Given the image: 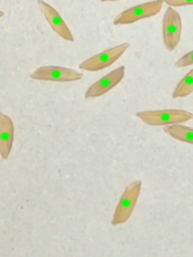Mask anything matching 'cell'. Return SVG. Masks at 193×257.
<instances>
[{
  "mask_svg": "<svg viewBox=\"0 0 193 257\" xmlns=\"http://www.w3.org/2000/svg\"><path fill=\"white\" fill-rule=\"evenodd\" d=\"M142 121L149 125H172L181 124L193 118V113L183 109H159V110H145L136 113Z\"/></svg>",
  "mask_w": 193,
  "mask_h": 257,
  "instance_id": "6da1fadb",
  "label": "cell"
},
{
  "mask_svg": "<svg viewBox=\"0 0 193 257\" xmlns=\"http://www.w3.org/2000/svg\"><path fill=\"white\" fill-rule=\"evenodd\" d=\"M141 186V181H135L125 189L112 218L113 226L121 225L131 217L140 196Z\"/></svg>",
  "mask_w": 193,
  "mask_h": 257,
  "instance_id": "7a4b0ae2",
  "label": "cell"
},
{
  "mask_svg": "<svg viewBox=\"0 0 193 257\" xmlns=\"http://www.w3.org/2000/svg\"><path fill=\"white\" fill-rule=\"evenodd\" d=\"M163 4H164L163 0H152V1H148L142 4L132 6L122 11L121 13H119L114 19V24L115 25L132 24L139 20L155 16L161 11Z\"/></svg>",
  "mask_w": 193,
  "mask_h": 257,
  "instance_id": "3957f363",
  "label": "cell"
},
{
  "mask_svg": "<svg viewBox=\"0 0 193 257\" xmlns=\"http://www.w3.org/2000/svg\"><path fill=\"white\" fill-rule=\"evenodd\" d=\"M163 41L168 51H173L179 44L182 34V18L180 13L169 6L163 16Z\"/></svg>",
  "mask_w": 193,
  "mask_h": 257,
  "instance_id": "277c9868",
  "label": "cell"
},
{
  "mask_svg": "<svg viewBox=\"0 0 193 257\" xmlns=\"http://www.w3.org/2000/svg\"><path fill=\"white\" fill-rule=\"evenodd\" d=\"M130 47V43L124 42L116 46L110 47L100 53H96L89 58L83 60L79 64V68L85 71H99L109 67L116 62Z\"/></svg>",
  "mask_w": 193,
  "mask_h": 257,
  "instance_id": "5b68a950",
  "label": "cell"
},
{
  "mask_svg": "<svg viewBox=\"0 0 193 257\" xmlns=\"http://www.w3.org/2000/svg\"><path fill=\"white\" fill-rule=\"evenodd\" d=\"M29 76L34 80L71 82L80 80L83 77V74L76 71L75 69L68 67L57 65H44L36 68L32 73H30Z\"/></svg>",
  "mask_w": 193,
  "mask_h": 257,
  "instance_id": "8992f818",
  "label": "cell"
},
{
  "mask_svg": "<svg viewBox=\"0 0 193 257\" xmlns=\"http://www.w3.org/2000/svg\"><path fill=\"white\" fill-rule=\"evenodd\" d=\"M37 5L52 30L62 39L73 42L74 37L71 30L69 29L61 15L56 11V9L44 0H37Z\"/></svg>",
  "mask_w": 193,
  "mask_h": 257,
  "instance_id": "52a82bcc",
  "label": "cell"
},
{
  "mask_svg": "<svg viewBox=\"0 0 193 257\" xmlns=\"http://www.w3.org/2000/svg\"><path fill=\"white\" fill-rule=\"evenodd\" d=\"M125 72H126V67L124 65H121L115 68L114 70L110 71L108 74L101 77L99 80H96L87 88V90L85 91L84 97L95 98L107 93L109 90H111L121 82V80L125 76Z\"/></svg>",
  "mask_w": 193,
  "mask_h": 257,
  "instance_id": "ba28073f",
  "label": "cell"
},
{
  "mask_svg": "<svg viewBox=\"0 0 193 257\" xmlns=\"http://www.w3.org/2000/svg\"><path fill=\"white\" fill-rule=\"evenodd\" d=\"M14 138V125L11 118L0 112V156L6 160L11 152Z\"/></svg>",
  "mask_w": 193,
  "mask_h": 257,
  "instance_id": "9c48e42d",
  "label": "cell"
},
{
  "mask_svg": "<svg viewBox=\"0 0 193 257\" xmlns=\"http://www.w3.org/2000/svg\"><path fill=\"white\" fill-rule=\"evenodd\" d=\"M165 132L179 141L193 144V128L191 127L182 124H172L167 125Z\"/></svg>",
  "mask_w": 193,
  "mask_h": 257,
  "instance_id": "30bf717a",
  "label": "cell"
},
{
  "mask_svg": "<svg viewBox=\"0 0 193 257\" xmlns=\"http://www.w3.org/2000/svg\"><path fill=\"white\" fill-rule=\"evenodd\" d=\"M192 92H193V68L176 85L172 93V97L173 98L186 97Z\"/></svg>",
  "mask_w": 193,
  "mask_h": 257,
  "instance_id": "8fae6325",
  "label": "cell"
},
{
  "mask_svg": "<svg viewBox=\"0 0 193 257\" xmlns=\"http://www.w3.org/2000/svg\"><path fill=\"white\" fill-rule=\"evenodd\" d=\"M192 64H193V50H191L188 53L181 56L176 61L175 66L181 68V67H186V66H189V65H192Z\"/></svg>",
  "mask_w": 193,
  "mask_h": 257,
  "instance_id": "7c38bea8",
  "label": "cell"
},
{
  "mask_svg": "<svg viewBox=\"0 0 193 257\" xmlns=\"http://www.w3.org/2000/svg\"><path fill=\"white\" fill-rule=\"evenodd\" d=\"M171 7H181L187 5H193V0H163Z\"/></svg>",
  "mask_w": 193,
  "mask_h": 257,
  "instance_id": "4fadbf2b",
  "label": "cell"
},
{
  "mask_svg": "<svg viewBox=\"0 0 193 257\" xmlns=\"http://www.w3.org/2000/svg\"><path fill=\"white\" fill-rule=\"evenodd\" d=\"M102 2H109V1H119V0H101Z\"/></svg>",
  "mask_w": 193,
  "mask_h": 257,
  "instance_id": "5bb4252c",
  "label": "cell"
},
{
  "mask_svg": "<svg viewBox=\"0 0 193 257\" xmlns=\"http://www.w3.org/2000/svg\"><path fill=\"white\" fill-rule=\"evenodd\" d=\"M3 15H4V12H3V11H1V10H0V17H2V16H3Z\"/></svg>",
  "mask_w": 193,
  "mask_h": 257,
  "instance_id": "9a60e30c",
  "label": "cell"
}]
</instances>
